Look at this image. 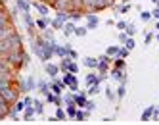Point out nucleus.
<instances>
[{"label": "nucleus", "instance_id": "1", "mask_svg": "<svg viewBox=\"0 0 159 125\" xmlns=\"http://www.w3.org/2000/svg\"><path fill=\"white\" fill-rule=\"evenodd\" d=\"M19 37L14 35V33H10L8 37L0 39V54H4V52H12V50H19Z\"/></svg>", "mask_w": 159, "mask_h": 125}, {"label": "nucleus", "instance_id": "2", "mask_svg": "<svg viewBox=\"0 0 159 125\" xmlns=\"http://www.w3.org/2000/svg\"><path fill=\"white\" fill-rule=\"evenodd\" d=\"M0 94H2V96H4L6 98V100H15V96H17V94H15L14 93V91H12V88H10V87H4V88H0Z\"/></svg>", "mask_w": 159, "mask_h": 125}, {"label": "nucleus", "instance_id": "3", "mask_svg": "<svg viewBox=\"0 0 159 125\" xmlns=\"http://www.w3.org/2000/svg\"><path fill=\"white\" fill-rule=\"evenodd\" d=\"M111 0H94V4H92V8L94 10H100V8H105V6L109 4Z\"/></svg>", "mask_w": 159, "mask_h": 125}, {"label": "nucleus", "instance_id": "4", "mask_svg": "<svg viewBox=\"0 0 159 125\" xmlns=\"http://www.w3.org/2000/svg\"><path fill=\"white\" fill-rule=\"evenodd\" d=\"M113 79L115 81H121V83H123L125 81V73L121 70H117V67H115V71H113Z\"/></svg>", "mask_w": 159, "mask_h": 125}, {"label": "nucleus", "instance_id": "5", "mask_svg": "<svg viewBox=\"0 0 159 125\" xmlns=\"http://www.w3.org/2000/svg\"><path fill=\"white\" fill-rule=\"evenodd\" d=\"M63 83H65V85H75V83H77V79H75V75H71V71H69V73L65 75Z\"/></svg>", "mask_w": 159, "mask_h": 125}, {"label": "nucleus", "instance_id": "6", "mask_svg": "<svg viewBox=\"0 0 159 125\" xmlns=\"http://www.w3.org/2000/svg\"><path fill=\"white\" fill-rule=\"evenodd\" d=\"M84 65H86V67H98V60H96V58H86V60H84Z\"/></svg>", "mask_w": 159, "mask_h": 125}, {"label": "nucleus", "instance_id": "7", "mask_svg": "<svg viewBox=\"0 0 159 125\" xmlns=\"http://www.w3.org/2000/svg\"><path fill=\"white\" fill-rule=\"evenodd\" d=\"M151 114H153V108H146L144 114H142V121H148L151 117Z\"/></svg>", "mask_w": 159, "mask_h": 125}, {"label": "nucleus", "instance_id": "8", "mask_svg": "<svg viewBox=\"0 0 159 125\" xmlns=\"http://www.w3.org/2000/svg\"><path fill=\"white\" fill-rule=\"evenodd\" d=\"M98 25V18L96 15H88V29H94Z\"/></svg>", "mask_w": 159, "mask_h": 125}, {"label": "nucleus", "instance_id": "9", "mask_svg": "<svg viewBox=\"0 0 159 125\" xmlns=\"http://www.w3.org/2000/svg\"><path fill=\"white\" fill-rule=\"evenodd\" d=\"M75 114H77V110H75V102H71V104H67V116L75 117Z\"/></svg>", "mask_w": 159, "mask_h": 125}, {"label": "nucleus", "instance_id": "10", "mask_svg": "<svg viewBox=\"0 0 159 125\" xmlns=\"http://www.w3.org/2000/svg\"><path fill=\"white\" fill-rule=\"evenodd\" d=\"M56 21H59V23H65V21H67V12H63V10H61V12L58 14V18H56Z\"/></svg>", "mask_w": 159, "mask_h": 125}, {"label": "nucleus", "instance_id": "11", "mask_svg": "<svg viewBox=\"0 0 159 125\" xmlns=\"http://www.w3.org/2000/svg\"><path fill=\"white\" fill-rule=\"evenodd\" d=\"M67 6H69V0H56V8L63 10V8H67Z\"/></svg>", "mask_w": 159, "mask_h": 125}, {"label": "nucleus", "instance_id": "12", "mask_svg": "<svg viewBox=\"0 0 159 125\" xmlns=\"http://www.w3.org/2000/svg\"><path fill=\"white\" fill-rule=\"evenodd\" d=\"M63 31H65V35H71V33H75V25H73V23H65Z\"/></svg>", "mask_w": 159, "mask_h": 125}, {"label": "nucleus", "instance_id": "13", "mask_svg": "<svg viewBox=\"0 0 159 125\" xmlns=\"http://www.w3.org/2000/svg\"><path fill=\"white\" fill-rule=\"evenodd\" d=\"M46 71H48V75H52V77H56V73H58V67L56 65H46Z\"/></svg>", "mask_w": 159, "mask_h": 125}, {"label": "nucleus", "instance_id": "14", "mask_svg": "<svg viewBox=\"0 0 159 125\" xmlns=\"http://www.w3.org/2000/svg\"><path fill=\"white\" fill-rule=\"evenodd\" d=\"M17 6H19V8L23 10V12H25V14H27V12H29V4H27V2H25V0H17Z\"/></svg>", "mask_w": 159, "mask_h": 125}, {"label": "nucleus", "instance_id": "15", "mask_svg": "<svg viewBox=\"0 0 159 125\" xmlns=\"http://www.w3.org/2000/svg\"><path fill=\"white\" fill-rule=\"evenodd\" d=\"M35 6H36V10H38V12H40L42 15H46V14H48V8H46L44 4H40V2H38V4H35Z\"/></svg>", "mask_w": 159, "mask_h": 125}, {"label": "nucleus", "instance_id": "16", "mask_svg": "<svg viewBox=\"0 0 159 125\" xmlns=\"http://www.w3.org/2000/svg\"><path fill=\"white\" fill-rule=\"evenodd\" d=\"M67 71H71V73H77V71H79V65L69 62V64H67Z\"/></svg>", "mask_w": 159, "mask_h": 125}, {"label": "nucleus", "instance_id": "17", "mask_svg": "<svg viewBox=\"0 0 159 125\" xmlns=\"http://www.w3.org/2000/svg\"><path fill=\"white\" fill-rule=\"evenodd\" d=\"M61 87H63V83H54V85H52V91H54L56 94H59V93H61Z\"/></svg>", "mask_w": 159, "mask_h": 125}, {"label": "nucleus", "instance_id": "18", "mask_svg": "<svg viewBox=\"0 0 159 125\" xmlns=\"http://www.w3.org/2000/svg\"><path fill=\"white\" fill-rule=\"evenodd\" d=\"M75 35H79V37H84V35H86V29H84V27H75Z\"/></svg>", "mask_w": 159, "mask_h": 125}, {"label": "nucleus", "instance_id": "19", "mask_svg": "<svg viewBox=\"0 0 159 125\" xmlns=\"http://www.w3.org/2000/svg\"><path fill=\"white\" fill-rule=\"evenodd\" d=\"M98 67H100V71H102V73H105V71H107V62H104V60H102V62H98Z\"/></svg>", "mask_w": 159, "mask_h": 125}, {"label": "nucleus", "instance_id": "20", "mask_svg": "<svg viewBox=\"0 0 159 125\" xmlns=\"http://www.w3.org/2000/svg\"><path fill=\"white\" fill-rule=\"evenodd\" d=\"M73 100L77 102L79 106H84V104H86V100H84V96H73Z\"/></svg>", "mask_w": 159, "mask_h": 125}, {"label": "nucleus", "instance_id": "21", "mask_svg": "<svg viewBox=\"0 0 159 125\" xmlns=\"http://www.w3.org/2000/svg\"><path fill=\"white\" fill-rule=\"evenodd\" d=\"M10 33H8V29H6V25H0V39H4V37H8Z\"/></svg>", "mask_w": 159, "mask_h": 125}, {"label": "nucleus", "instance_id": "22", "mask_svg": "<svg viewBox=\"0 0 159 125\" xmlns=\"http://www.w3.org/2000/svg\"><path fill=\"white\" fill-rule=\"evenodd\" d=\"M33 104H35V112H36V114H42V110H44V108H42V102H33Z\"/></svg>", "mask_w": 159, "mask_h": 125}, {"label": "nucleus", "instance_id": "23", "mask_svg": "<svg viewBox=\"0 0 159 125\" xmlns=\"http://www.w3.org/2000/svg\"><path fill=\"white\" fill-rule=\"evenodd\" d=\"M46 25H48L46 19H38V21H36V27H38V29H46Z\"/></svg>", "mask_w": 159, "mask_h": 125}, {"label": "nucleus", "instance_id": "24", "mask_svg": "<svg viewBox=\"0 0 159 125\" xmlns=\"http://www.w3.org/2000/svg\"><path fill=\"white\" fill-rule=\"evenodd\" d=\"M96 83H98V79H96L94 75H88L86 77V85H96Z\"/></svg>", "mask_w": 159, "mask_h": 125}, {"label": "nucleus", "instance_id": "25", "mask_svg": "<svg viewBox=\"0 0 159 125\" xmlns=\"http://www.w3.org/2000/svg\"><path fill=\"white\" fill-rule=\"evenodd\" d=\"M33 114H35V110H33V108H31V106H27V110H25V119H27V121H29V117H31V116H33Z\"/></svg>", "mask_w": 159, "mask_h": 125}, {"label": "nucleus", "instance_id": "26", "mask_svg": "<svg viewBox=\"0 0 159 125\" xmlns=\"http://www.w3.org/2000/svg\"><path fill=\"white\" fill-rule=\"evenodd\" d=\"M119 52V46H109L107 48V56H113V54H117Z\"/></svg>", "mask_w": 159, "mask_h": 125}, {"label": "nucleus", "instance_id": "27", "mask_svg": "<svg viewBox=\"0 0 159 125\" xmlns=\"http://www.w3.org/2000/svg\"><path fill=\"white\" fill-rule=\"evenodd\" d=\"M119 58H127V54H128V48H119Z\"/></svg>", "mask_w": 159, "mask_h": 125}, {"label": "nucleus", "instance_id": "28", "mask_svg": "<svg viewBox=\"0 0 159 125\" xmlns=\"http://www.w3.org/2000/svg\"><path fill=\"white\" fill-rule=\"evenodd\" d=\"M56 119H65V112L58 108V112H56Z\"/></svg>", "mask_w": 159, "mask_h": 125}, {"label": "nucleus", "instance_id": "29", "mask_svg": "<svg viewBox=\"0 0 159 125\" xmlns=\"http://www.w3.org/2000/svg\"><path fill=\"white\" fill-rule=\"evenodd\" d=\"M134 33H136V27H134V25H128V23H127V35H134Z\"/></svg>", "mask_w": 159, "mask_h": 125}, {"label": "nucleus", "instance_id": "30", "mask_svg": "<svg viewBox=\"0 0 159 125\" xmlns=\"http://www.w3.org/2000/svg\"><path fill=\"white\" fill-rule=\"evenodd\" d=\"M115 67H117V70L125 67V62H123V60H119V58H115Z\"/></svg>", "mask_w": 159, "mask_h": 125}, {"label": "nucleus", "instance_id": "31", "mask_svg": "<svg viewBox=\"0 0 159 125\" xmlns=\"http://www.w3.org/2000/svg\"><path fill=\"white\" fill-rule=\"evenodd\" d=\"M125 93H127V91H125V85H121V87L117 88V94H119V98H123V96H125Z\"/></svg>", "mask_w": 159, "mask_h": 125}, {"label": "nucleus", "instance_id": "32", "mask_svg": "<svg viewBox=\"0 0 159 125\" xmlns=\"http://www.w3.org/2000/svg\"><path fill=\"white\" fill-rule=\"evenodd\" d=\"M125 44H127L128 50H132V48H134V41H132V39H127V41H125Z\"/></svg>", "mask_w": 159, "mask_h": 125}, {"label": "nucleus", "instance_id": "33", "mask_svg": "<svg viewBox=\"0 0 159 125\" xmlns=\"http://www.w3.org/2000/svg\"><path fill=\"white\" fill-rule=\"evenodd\" d=\"M38 87H40V93H48V85H46V83H42V81H40V83H38Z\"/></svg>", "mask_w": 159, "mask_h": 125}, {"label": "nucleus", "instance_id": "34", "mask_svg": "<svg viewBox=\"0 0 159 125\" xmlns=\"http://www.w3.org/2000/svg\"><path fill=\"white\" fill-rule=\"evenodd\" d=\"M0 73H8V65L4 62H0Z\"/></svg>", "mask_w": 159, "mask_h": 125}, {"label": "nucleus", "instance_id": "35", "mask_svg": "<svg viewBox=\"0 0 159 125\" xmlns=\"http://www.w3.org/2000/svg\"><path fill=\"white\" fill-rule=\"evenodd\" d=\"M94 106H96L94 102H86V104H84V108H86L88 112H92V110H94Z\"/></svg>", "mask_w": 159, "mask_h": 125}, {"label": "nucleus", "instance_id": "36", "mask_svg": "<svg viewBox=\"0 0 159 125\" xmlns=\"http://www.w3.org/2000/svg\"><path fill=\"white\" fill-rule=\"evenodd\" d=\"M75 117H77L79 121H82V119H84L86 116H84V112H77V114H75Z\"/></svg>", "mask_w": 159, "mask_h": 125}, {"label": "nucleus", "instance_id": "37", "mask_svg": "<svg viewBox=\"0 0 159 125\" xmlns=\"http://www.w3.org/2000/svg\"><path fill=\"white\" fill-rule=\"evenodd\" d=\"M150 18H151V14H150V12H142V19H144V21H148Z\"/></svg>", "mask_w": 159, "mask_h": 125}, {"label": "nucleus", "instance_id": "38", "mask_svg": "<svg viewBox=\"0 0 159 125\" xmlns=\"http://www.w3.org/2000/svg\"><path fill=\"white\" fill-rule=\"evenodd\" d=\"M23 108H25V102H19V104H15V112L23 110Z\"/></svg>", "mask_w": 159, "mask_h": 125}, {"label": "nucleus", "instance_id": "39", "mask_svg": "<svg viewBox=\"0 0 159 125\" xmlns=\"http://www.w3.org/2000/svg\"><path fill=\"white\" fill-rule=\"evenodd\" d=\"M23 102H25V106H31V104H33V98L31 96H25V100H23Z\"/></svg>", "mask_w": 159, "mask_h": 125}, {"label": "nucleus", "instance_id": "40", "mask_svg": "<svg viewBox=\"0 0 159 125\" xmlns=\"http://www.w3.org/2000/svg\"><path fill=\"white\" fill-rule=\"evenodd\" d=\"M127 35H125V33H121V35H119V41H121V42H125V41H127Z\"/></svg>", "mask_w": 159, "mask_h": 125}, {"label": "nucleus", "instance_id": "41", "mask_svg": "<svg viewBox=\"0 0 159 125\" xmlns=\"http://www.w3.org/2000/svg\"><path fill=\"white\" fill-rule=\"evenodd\" d=\"M117 27H119V29H127V23H125V21H119Z\"/></svg>", "mask_w": 159, "mask_h": 125}, {"label": "nucleus", "instance_id": "42", "mask_svg": "<svg viewBox=\"0 0 159 125\" xmlns=\"http://www.w3.org/2000/svg\"><path fill=\"white\" fill-rule=\"evenodd\" d=\"M4 23H6V19H4V15L0 14V25H4Z\"/></svg>", "mask_w": 159, "mask_h": 125}, {"label": "nucleus", "instance_id": "43", "mask_svg": "<svg viewBox=\"0 0 159 125\" xmlns=\"http://www.w3.org/2000/svg\"><path fill=\"white\" fill-rule=\"evenodd\" d=\"M153 15H155V18H157V19H159V6H157V8H155V12H153Z\"/></svg>", "mask_w": 159, "mask_h": 125}, {"label": "nucleus", "instance_id": "44", "mask_svg": "<svg viewBox=\"0 0 159 125\" xmlns=\"http://www.w3.org/2000/svg\"><path fill=\"white\" fill-rule=\"evenodd\" d=\"M4 116H6V112H2V110H0V119H2Z\"/></svg>", "mask_w": 159, "mask_h": 125}, {"label": "nucleus", "instance_id": "45", "mask_svg": "<svg viewBox=\"0 0 159 125\" xmlns=\"http://www.w3.org/2000/svg\"><path fill=\"white\" fill-rule=\"evenodd\" d=\"M153 2H157V0H153Z\"/></svg>", "mask_w": 159, "mask_h": 125}, {"label": "nucleus", "instance_id": "46", "mask_svg": "<svg viewBox=\"0 0 159 125\" xmlns=\"http://www.w3.org/2000/svg\"><path fill=\"white\" fill-rule=\"evenodd\" d=\"M157 39H159V37H157Z\"/></svg>", "mask_w": 159, "mask_h": 125}]
</instances>
